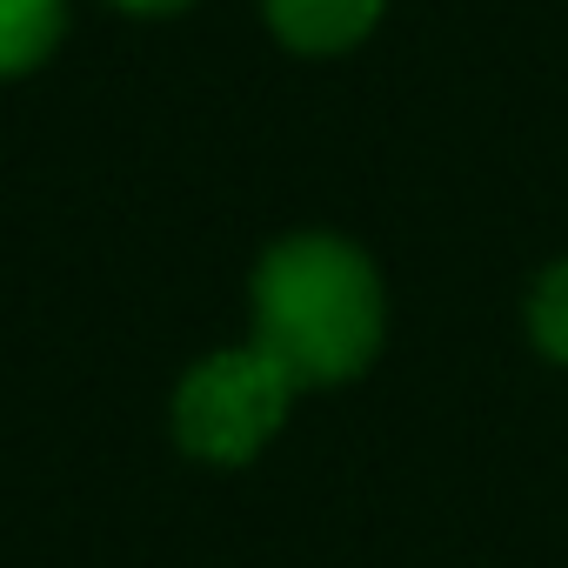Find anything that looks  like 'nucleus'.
Wrapping results in <instances>:
<instances>
[{"mask_svg": "<svg viewBox=\"0 0 568 568\" xmlns=\"http://www.w3.org/2000/svg\"><path fill=\"white\" fill-rule=\"evenodd\" d=\"M528 335H535L541 355L568 362V261H555L535 281V295H528Z\"/></svg>", "mask_w": 568, "mask_h": 568, "instance_id": "39448f33", "label": "nucleus"}, {"mask_svg": "<svg viewBox=\"0 0 568 568\" xmlns=\"http://www.w3.org/2000/svg\"><path fill=\"white\" fill-rule=\"evenodd\" d=\"M254 342L302 388L348 382L382 348V281L335 234H295L254 267Z\"/></svg>", "mask_w": 568, "mask_h": 568, "instance_id": "f257e3e1", "label": "nucleus"}, {"mask_svg": "<svg viewBox=\"0 0 568 568\" xmlns=\"http://www.w3.org/2000/svg\"><path fill=\"white\" fill-rule=\"evenodd\" d=\"M261 8H267V28L288 48H302V54H342V48H355L375 28L382 0H261Z\"/></svg>", "mask_w": 568, "mask_h": 568, "instance_id": "7ed1b4c3", "label": "nucleus"}, {"mask_svg": "<svg viewBox=\"0 0 568 568\" xmlns=\"http://www.w3.org/2000/svg\"><path fill=\"white\" fill-rule=\"evenodd\" d=\"M114 8H128V14H174V8H187V0H114Z\"/></svg>", "mask_w": 568, "mask_h": 568, "instance_id": "423d86ee", "label": "nucleus"}, {"mask_svg": "<svg viewBox=\"0 0 568 568\" xmlns=\"http://www.w3.org/2000/svg\"><path fill=\"white\" fill-rule=\"evenodd\" d=\"M68 0H0V74H28L54 54Z\"/></svg>", "mask_w": 568, "mask_h": 568, "instance_id": "20e7f679", "label": "nucleus"}, {"mask_svg": "<svg viewBox=\"0 0 568 568\" xmlns=\"http://www.w3.org/2000/svg\"><path fill=\"white\" fill-rule=\"evenodd\" d=\"M295 388L302 382L281 368L261 342L221 348V355H207L201 368L181 375V388H174V435L201 462H247L281 428Z\"/></svg>", "mask_w": 568, "mask_h": 568, "instance_id": "f03ea898", "label": "nucleus"}]
</instances>
